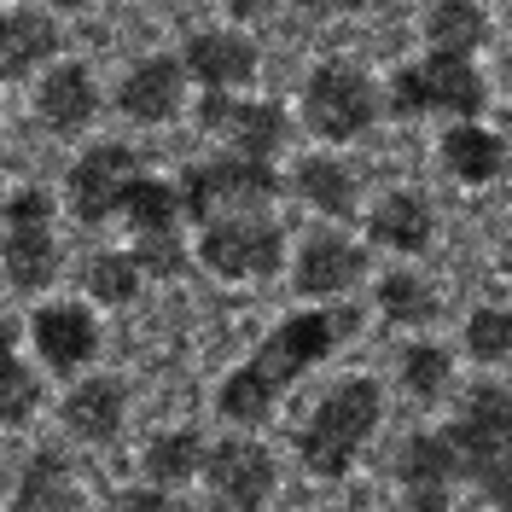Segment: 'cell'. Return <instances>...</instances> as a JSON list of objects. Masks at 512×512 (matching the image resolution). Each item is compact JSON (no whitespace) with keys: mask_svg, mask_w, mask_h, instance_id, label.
I'll return each instance as SVG.
<instances>
[{"mask_svg":"<svg viewBox=\"0 0 512 512\" xmlns=\"http://www.w3.org/2000/svg\"><path fill=\"white\" fill-rule=\"evenodd\" d=\"M384 425V384L373 373H344L309 402V414L291 431V454L297 466L320 483H338L355 472V460Z\"/></svg>","mask_w":512,"mask_h":512,"instance_id":"obj_1","label":"cell"},{"mask_svg":"<svg viewBox=\"0 0 512 512\" xmlns=\"http://www.w3.org/2000/svg\"><path fill=\"white\" fill-rule=\"evenodd\" d=\"M64 204L47 187H6L0 198V280L18 297H47L64 274Z\"/></svg>","mask_w":512,"mask_h":512,"instance_id":"obj_2","label":"cell"},{"mask_svg":"<svg viewBox=\"0 0 512 512\" xmlns=\"http://www.w3.org/2000/svg\"><path fill=\"white\" fill-rule=\"evenodd\" d=\"M489 111V76L466 53H437L425 47L419 59L396 64L384 76V117L396 123H425V117H483Z\"/></svg>","mask_w":512,"mask_h":512,"instance_id":"obj_3","label":"cell"},{"mask_svg":"<svg viewBox=\"0 0 512 512\" xmlns=\"http://www.w3.org/2000/svg\"><path fill=\"white\" fill-rule=\"evenodd\" d=\"M291 262V233L274 210H233L192 227V268L222 286H268Z\"/></svg>","mask_w":512,"mask_h":512,"instance_id":"obj_4","label":"cell"},{"mask_svg":"<svg viewBox=\"0 0 512 512\" xmlns=\"http://www.w3.org/2000/svg\"><path fill=\"white\" fill-rule=\"evenodd\" d=\"M297 123L320 146H361L384 123V82L355 59H320L297 88Z\"/></svg>","mask_w":512,"mask_h":512,"instance_id":"obj_5","label":"cell"},{"mask_svg":"<svg viewBox=\"0 0 512 512\" xmlns=\"http://www.w3.org/2000/svg\"><path fill=\"white\" fill-rule=\"evenodd\" d=\"M181 210H187V227L216 222V216H233V210H274L286 198V169L268 158H245V152H227L216 146L210 158H192L181 175Z\"/></svg>","mask_w":512,"mask_h":512,"instance_id":"obj_6","label":"cell"},{"mask_svg":"<svg viewBox=\"0 0 512 512\" xmlns=\"http://www.w3.org/2000/svg\"><path fill=\"white\" fill-rule=\"evenodd\" d=\"M198 501H204V512H274L280 454L262 443V431L210 437L204 472H198Z\"/></svg>","mask_w":512,"mask_h":512,"instance_id":"obj_7","label":"cell"},{"mask_svg":"<svg viewBox=\"0 0 512 512\" xmlns=\"http://www.w3.org/2000/svg\"><path fill=\"white\" fill-rule=\"evenodd\" d=\"M355 326H361V320H355L350 303H297V309H286V315L262 332V344H256L251 355L291 390L297 379L320 373L332 355L344 350L355 338Z\"/></svg>","mask_w":512,"mask_h":512,"instance_id":"obj_8","label":"cell"},{"mask_svg":"<svg viewBox=\"0 0 512 512\" xmlns=\"http://www.w3.org/2000/svg\"><path fill=\"white\" fill-rule=\"evenodd\" d=\"M192 123L204 140H216L227 152H245V158H268L280 163L291 146V134H297V111L280 105V99L268 94H222V88H204V94H192Z\"/></svg>","mask_w":512,"mask_h":512,"instance_id":"obj_9","label":"cell"},{"mask_svg":"<svg viewBox=\"0 0 512 512\" xmlns=\"http://www.w3.org/2000/svg\"><path fill=\"white\" fill-rule=\"evenodd\" d=\"M24 344H30L35 367L47 379H82L88 367H99V350H105V320L88 297H41L24 320Z\"/></svg>","mask_w":512,"mask_h":512,"instance_id":"obj_10","label":"cell"},{"mask_svg":"<svg viewBox=\"0 0 512 512\" xmlns=\"http://www.w3.org/2000/svg\"><path fill=\"white\" fill-rule=\"evenodd\" d=\"M367 274H373V245L344 222H320L303 239H291L286 280L303 303H344Z\"/></svg>","mask_w":512,"mask_h":512,"instance_id":"obj_11","label":"cell"},{"mask_svg":"<svg viewBox=\"0 0 512 512\" xmlns=\"http://www.w3.org/2000/svg\"><path fill=\"white\" fill-rule=\"evenodd\" d=\"M460 483H466V466H460L443 425L408 431L390 454V489H396L402 512H454Z\"/></svg>","mask_w":512,"mask_h":512,"instance_id":"obj_12","label":"cell"},{"mask_svg":"<svg viewBox=\"0 0 512 512\" xmlns=\"http://www.w3.org/2000/svg\"><path fill=\"white\" fill-rule=\"evenodd\" d=\"M140 152L128 146V140H88L76 158H70V169H64V216L76 227H88V233H99V227L117 222V204H123V187L128 175L140 169Z\"/></svg>","mask_w":512,"mask_h":512,"instance_id":"obj_13","label":"cell"},{"mask_svg":"<svg viewBox=\"0 0 512 512\" xmlns=\"http://www.w3.org/2000/svg\"><path fill=\"white\" fill-rule=\"evenodd\" d=\"M30 117L41 134H53V140H82L88 128L105 117V82H99V70L88 59H53L41 76L30 82Z\"/></svg>","mask_w":512,"mask_h":512,"instance_id":"obj_14","label":"cell"},{"mask_svg":"<svg viewBox=\"0 0 512 512\" xmlns=\"http://www.w3.org/2000/svg\"><path fill=\"white\" fill-rule=\"evenodd\" d=\"M111 105H117V117L128 128H169L192 105V76L181 64V53H140L117 76Z\"/></svg>","mask_w":512,"mask_h":512,"instance_id":"obj_15","label":"cell"},{"mask_svg":"<svg viewBox=\"0 0 512 512\" xmlns=\"http://www.w3.org/2000/svg\"><path fill=\"white\" fill-rule=\"evenodd\" d=\"M443 431L460 454V466H466V483H472L483 460L512 448V384L478 379L466 390H454V414L443 419Z\"/></svg>","mask_w":512,"mask_h":512,"instance_id":"obj_16","label":"cell"},{"mask_svg":"<svg viewBox=\"0 0 512 512\" xmlns=\"http://www.w3.org/2000/svg\"><path fill=\"white\" fill-rule=\"evenodd\" d=\"M175 53H181V64H187V76H192V94H204V88L245 94L256 82V70H262V41L245 24H204Z\"/></svg>","mask_w":512,"mask_h":512,"instance_id":"obj_17","label":"cell"},{"mask_svg":"<svg viewBox=\"0 0 512 512\" xmlns=\"http://www.w3.org/2000/svg\"><path fill=\"white\" fill-rule=\"evenodd\" d=\"M128 408H134V396H128L123 373H99V367H88L82 379L64 384L59 431L76 448H111L128 431Z\"/></svg>","mask_w":512,"mask_h":512,"instance_id":"obj_18","label":"cell"},{"mask_svg":"<svg viewBox=\"0 0 512 512\" xmlns=\"http://www.w3.org/2000/svg\"><path fill=\"white\" fill-rule=\"evenodd\" d=\"M361 239L396 262H419L437 245V204L419 187H390L373 204H361Z\"/></svg>","mask_w":512,"mask_h":512,"instance_id":"obj_19","label":"cell"},{"mask_svg":"<svg viewBox=\"0 0 512 512\" xmlns=\"http://www.w3.org/2000/svg\"><path fill=\"white\" fill-rule=\"evenodd\" d=\"M286 192L320 216V222H361V175H355V163L344 158V146H315V152H303V158L286 169Z\"/></svg>","mask_w":512,"mask_h":512,"instance_id":"obj_20","label":"cell"},{"mask_svg":"<svg viewBox=\"0 0 512 512\" xmlns=\"http://www.w3.org/2000/svg\"><path fill=\"white\" fill-rule=\"evenodd\" d=\"M437 169H443L454 187L483 192L512 169V140L501 128H489L483 117H454L437 134Z\"/></svg>","mask_w":512,"mask_h":512,"instance_id":"obj_21","label":"cell"},{"mask_svg":"<svg viewBox=\"0 0 512 512\" xmlns=\"http://www.w3.org/2000/svg\"><path fill=\"white\" fill-rule=\"evenodd\" d=\"M64 53V24L47 6H0V82H35Z\"/></svg>","mask_w":512,"mask_h":512,"instance_id":"obj_22","label":"cell"},{"mask_svg":"<svg viewBox=\"0 0 512 512\" xmlns=\"http://www.w3.org/2000/svg\"><path fill=\"white\" fill-rule=\"evenodd\" d=\"M286 408V384L274 379L256 355L233 361L222 379H216V414L227 431H268Z\"/></svg>","mask_w":512,"mask_h":512,"instance_id":"obj_23","label":"cell"},{"mask_svg":"<svg viewBox=\"0 0 512 512\" xmlns=\"http://www.w3.org/2000/svg\"><path fill=\"white\" fill-rule=\"evenodd\" d=\"M6 512H88L70 454L64 448H35L30 460L18 466V478H12Z\"/></svg>","mask_w":512,"mask_h":512,"instance_id":"obj_24","label":"cell"},{"mask_svg":"<svg viewBox=\"0 0 512 512\" xmlns=\"http://www.w3.org/2000/svg\"><path fill=\"white\" fill-rule=\"evenodd\" d=\"M204 454H210V437H204L198 425H163V431H152V437L140 443L134 472H140V483H152V489L187 495V489H198Z\"/></svg>","mask_w":512,"mask_h":512,"instance_id":"obj_25","label":"cell"},{"mask_svg":"<svg viewBox=\"0 0 512 512\" xmlns=\"http://www.w3.org/2000/svg\"><path fill=\"white\" fill-rule=\"evenodd\" d=\"M41 396H47V373L35 367L24 326L0 315V431H24L41 414Z\"/></svg>","mask_w":512,"mask_h":512,"instance_id":"obj_26","label":"cell"},{"mask_svg":"<svg viewBox=\"0 0 512 512\" xmlns=\"http://www.w3.org/2000/svg\"><path fill=\"white\" fill-rule=\"evenodd\" d=\"M373 309L396 332H425L431 320L443 315V286L425 268H414V262H390L373 280Z\"/></svg>","mask_w":512,"mask_h":512,"instance_id":"obj_27","label":"cell"},{"mask_svg":"<svg viewBox=\"0 0 512 512\" xmlns=\"http://www.w3.org/2000/svg\"><path fill=\"white\" fill-rule=\"evenodd\" d=\"M454 384H460V350H448L437 338H408L396 350V390L414 408H443V402H454Z\"/></svg>","mask_w":512,"mask_h":512,"instance_id":"obj_28","label":"cell"},{"mask_svg":"<svg viewBox=\"0 0 512 512\" xmlns=\"http://www.w3.org/2000/svg\"><path fill=\"white\" fill-rule=\"evenodd\" d=\"M117 227L123 233H158V227H187V210H181V187L175 175H158L152 163H140L123 187V204H117Z\"/></svg>","mask_w":512,"mask_h":512,"instance_id":"obj_29","label":"cell"},{"mask_svg":"<svg viewBox=\"0 0 512 512\" xmlns=\"http://www.w3.org/2000/svg\"><path fill=\"white\" fill-rule=\"evenodd\" d=\"M140 291H146V274H140V262H134L128 245H94L82 256V297L94 303L99 315L105 309H134Z\"/></svg>","mask_w":512,"mask_h":512,"instance_id":"obj_30","label":"cell"},{"mask_svg":"<svg viewBox=\"0 0 512 512\" xmlns=\"http://www.w3.org/2000/svg\"><path fill=\"white\" fill-rule=\"evenodd\" d=\"M489 30H495V18H489L483 0H431L425 18H419L425 47H437V53H466V59H478L483 47H489Z\"/></svg>","mask_w":512,"mask_h":512,"instance_id":"obj_31","label":"cell"},{"mask_svg":"<svg viewBox=\"0 0 512 512\" xmlns=\"http://www.w3.org/2000/svg\"><path fill=\"white\" fill-rule=\"evenodd\" d=\"M454 344H460V355H466L472 367H507L512 361V309L507 303H478V309H466Z\"/></svg>","mask_w":512,"mask_h":512,"instance_id":"obj_32","label":"cell"},{"mask_svg":"<svg viewBox=\"0 0 512 512\" xmlns=\"http://www.w3.org/2000/svg\"><path fill=\"white\" fill-rule=\"evenodd\" d=\"M134 262H140V274H146V286L152 280H181L192 268V233L187 227H158V233H128L123 239Z\"/></svg>","mask_w":512,"mask_h":512,"instance_id":"obj_33","label":"cell"},{"mask_svg":"<svg viewBox=\"0 0 512 512\" xmlns=\"http://www.w3.org/2000/svg\"><path fill=\"white\" fill-rule=\"evenodd\" d=\"M94 512H198V507H187V495H175V489L134 483V489L111 495V501H105V507H94Z\"/></svg>","mask_w":512,"mask_h":512,"instance_id":"obj_34","label":"cell"},{"mask_svg":"<svg viewBox=\"0 0 512 512\" xmlns=\"http://www.w3.org/2000/svg\"><path fill=\"white\" fill-rule=\"evenodd\" d=\"M472 483H478V495H483L495 512H512V448H501L495 460H483Z\"/></svg>","mask_w":512,"mask_h":512,"instance_id":"obj_35","label":"cell"},{"mask_svg":"<svg viewBox=\"0 0 512 512\" xmlns=\"http://www.w3.org/2000/svg\"><path fill=\"white\" fill-rule=\"evenodd\" d=\"M222 6L227 24H245V30H256V24H268L274 12H280V0H216Z\"/></svg>","mask_w":512,"mask_h":512,"instance_id":"obj_36","label":"cell"},{"mask_svg":"<svg viewBox=\"0 0 512 512\" xmlns=\"http://www.w3.org/2000/svg\"><path fill=\"white\" fill-rule=\"evenodd\" d=\"M47 12H59V18H82V12H94L99 0H41Z\"/></svg>","mask_w":512,"mask_h":512,"instance_id":"obj_37","label":"cell"},{"mask_svg":"<svg viewBox=\"0 0 512 512\" xmlns=\"http://www.w3.org/2000/svg\"><path fill=\"white\" fill-rule=\"evenodd\" d=\"M495 274H501V280H512V233L501 239V251H495Z\"/></svg>","mask_w":512,"mask_h":512,"instance_id":"obj_38","label":"cell"},{"mask_svg":"<svg viewBox=\"0 0 512 512\" xmlns=\"http://www.w3.org/2000/svg\"><path fill=\"white\" fill-rule=\"evenodd\" d=\"M501 82H507V88H512V41H507V47H501Z\"/></svg>","mask_w":512,"mask_h":512,"instance_id":"obj_39","label":"cell"},{"mask_svg":"<svg viewBox=\"0 0 512 512\" xmlns=\"http://www.w3.org/2000/svg\"><path fill=\"white\" fill-rule=\"evenodd\" d=\"M315 512H367V507H315Z\"/></svg>","mask_w":512,"mask_h":512,"instance_id":"obj_40","label":"cell"},{"mask_svg":"<svg viewBox=\"0 0 512 512\" xmlns=\"http://www.w3.org/2000/svg\"><path fill=\"white\" fill-rule=\"evenodd\" d=\"M501 24H507V30H512V0H507V6H501Z\"/></svg>","mask_w":512,"mask_h":512,"instance_id":"obj_41","label":"cell"},{"mask_svg":"<svg viewBox=\"0 0 512 512\" xmlns=\"http://www.w3.org/2000/svg\"><path fill=\"white\" fill-rule=\"evenodd\" d=\"M0 134H6V117H0Z\"/></svg>","mask_w":512,"mask_h":512,"instance_id":"obj_42","label":"cell"},{"mask_svg":"<svg viewBox=\"0 0 512 512\" xmlns=\"http://www.w3.org/2000/svg\"><path fill=\"white\" fill-rule=\"evenodd\" d=\"M0 198H6V187H0Z\"/></svg>","mask_w":512,"mask_h":512,"instance_id":"obj_43","label":"cell"}]
</instances>
